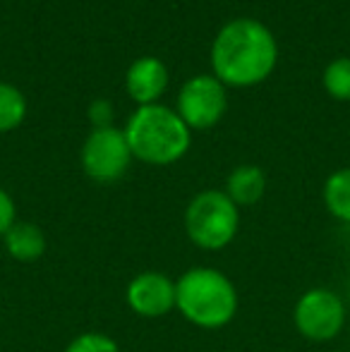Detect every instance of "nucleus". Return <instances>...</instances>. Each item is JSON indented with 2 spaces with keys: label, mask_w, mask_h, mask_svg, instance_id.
Segmentation results:
<instances>
[{
  "label": "nucleus",
  "mask_w": 350,
  "mask_h": 352,
  "mask_svg": "<svg viewBox=\"0 0 350 352\" xmlns=\"http://www.w3.org/2000/svg\"><path fill=\"white\" fill-rule=\"evenodd\" d=\"M175 309L199 329H221L238 311V290L219 269L195 266L175 283Z\"/></svg>",
  "instance_id": "3"
},
{
  "label": "nucleus",
  "mask_w": 350,
  "mask_h": 352,
  "mask_svg": "<svg viewBox=\"0 0 350 352\" xmlns=\"http://www.w3.org/2000/svg\"><path fill=\"white\" fill-rule=\"evenodd\" d=\"M125 89L137 106H154L168 89V67L154 56L137 58L127 67Z\"/></svg>",
  "instance_id": "9"
},
{
  "label": "nucleus",
  "mask_w": 350,
  "mask_h": 352,
  "mask_svg": "<svg viewBox=\"0 0 350 352\" xmlns=\"http://www.w3.org/2000/svg\"><path fill=\"white\" fill-rule=\"evenodd\" d=\"M240 228L238 206L221 190L199 192L185 209L187 237L201 250H223L235 240Z\"/></svg>",
  "instance_id": "4"
},
{
  "label": "nucleus",
  "mask_w": 350,
  "mask_h": 352,
  "mask_svg": "<svg viewBox=\"0 0 350 352\" xmlns=\"http://www.w3.org/2000/svg\"><path fill=\"white\" fill-rule=\"evenodd\" d=\"M125 137L137 161L149 166H171L187 153L192 130L182 122L173 108L140 106L125 125Z\"/></svg>",
  "instance_id": "2"
},
{
  "label": "nucleus",
  "mask_w": 350,
  "mask_h": 352,
  "mask_svg": "<svg viewBox=\"0 0 350 352\" xmlns=\"http://www.w3.org/2000/svg\"><path fill=\"white\" fill-rule=\"evenodd\" d=\"M278 60V43L266 24L238 17L223 24L211 43V70L226 87L245 89L271 77Z\"/></svg>",
  "instance_id": "1"
},
{
  "label": "nucleus",
  "mask_w": 350,
  "mask_h": 352,
  "mask_svg": "<svg viewBox=\"0 0 350 352\" xmlns=\"http://www.w3.org/2000/svg\"><path fill=\"white\" fill-rule=\"evenodd\" d=\"M226 84L214 74H197L187 79L177 91L175 113L182 118L190 130H209L219 125L228 108V91Z\"/></svg>",
  "instance_id": "5"
},
{
  "label": "nucleus",
  "mask_w": 350,
  "mask_h": 352,
  "mask_svg": "<svg viewBox=\"0 0 350 352\" xmlns=\"http://www.w3.org/2000/svg\"><path fill=\"white\" fill-rule=\"evenodd\" d=\"M324 204L329 213L350 226V168L331 173L324 182Z\"/></svg>",
  "instance_id": "12"
},
{
  "label": "nucleus",
  "mask_w": 350,
  "mask_h": 352,
  "mask_svg": "<svg viewBox=\"0 0 350 352\" xmlns=\"http://www.w3.org/2000/svg\"><path fill=\"white\" fill-rule=\"evenodd\" d=\"M293 321L305 338L327 343L336 338L346 326V305L329 287H312L298 300Z\"/></svg>",
  "instance_id": "7"
},
{
  "label": "nucleus",
  "mask_w": 350,
  "mask_h": 352,
  "mask_svg": "<svg viewBox=\"0 0 350 352\" xmlns=\"http://www.w3.org/2000/svg\"><path fill=\"white\" fill-rule=\"evenodd\" d=\"M125 297L135 314L161 319L175 309V280L161 271H144L130 280Z\"/></svg>",
  "instance_id": "8"
},
{
  "label": "nucleus",
  "mask_w": 350,
  "mask_h": 352,
  "mask_svg": "<svg viewBox=\"0 0 350 352\" xmlns=\"http://www.w3.org/2000/svg\"><path fill=\"white\" fill-rule=\"evenodd\" d=\"M65 352H120V348H118V343L111 336L89 331V333L77 336L65 348Z\"/></svg>",
  "instance_id": "15"
},
{
  "label": "nucleus",
  "mask_w": 350,
  "mask_h": 352,
  "mask_svg": "<svg viewBox=\"0 0 350 352\" xmlns=\"http://www.w3.org/2000/svg\"><path fill=\"white\" fill-rule=\"evenodd\" d=\"M3 242L8 254L14 261H22V264L39 261L46 252V235L36 223L29 221H14L10 230L3 235Z\"/></svg>",
  "instance_id": "10"
},
{
  "label": "nucleus",
  "mask_w": 350,
  "mask_h": 352,
  "mask_svg": "<svg viewBox=\"0 0 350 352\" xmlns=\"http://www.w3.org/2000/svg\"><path fill=\"white\" fill-rule=\"evenodd\" d=\"M324 91L336 101H350V58H336L324 67Z\"/></svg>",
  "instance_id": "14"
},
{
  "label": "nucleus",
  "mask_w": 350,
  "mask_h": 352,
  "mask_svg": "<svg viewBox=\"0 0 350 352\" xmlns=\"http://www.w3.org/2000/svg\"><path fill=\"white\" fill-rule=\"evenodd\" d=\"M14 221H17V206H14L12 197L0 187V237L10 230Z\"/></svg>",
  "instance_id": "17"
},
{
  "label": "nucleus",
  "mask_w": 350,
  "mask_h": 352,
  "mask_svg": "<svg viewBox=\"0 0 350 352\" xmlns=\"http://www.w3.org/2000/svg\"><path fill=\"white\" fill-rule=\"evenodd\" d=\"M89 120H91L94 130H103V127H113V103L106 98H96L89 106Z\"/></svg>",
  "instance_id": "16"
},
{
  "label": "nucleus",
  "mask_w": 350,
  "mask_h": 352,
  "mask_svg": "<svg viewBox=\"0 0 350 352\" xmlns=\"http://www.w3.org/2000/svg\"><path fill=\"white\" fill-rule=\"evenodd\" d=\"M132 151L127 137L118 127L91 130L82 144L80 161L82 168L96 182H116L127 173L132 163Z\"/></svg>",
  "instance_id": "6"
},
{
  "label": "nucleus",
  "mask_w": 350,
  "mask_h": 352,
  "mask_svg": "<svg viewBox=\"0 0 350 352\" xmlns=\"http://www.w3.org/2000/svg\"><path fill=\"white\" fill-rule=\"evenodd\" d=\"M27 118V98L14 84L0 82V135L17 130Z\"/></svg>",
  "instance_id": "13"
},
{
  "label": "nucleus",
  "mask_w": 350,
  "mask_h": 352,
  "mask_svg": "<svg viewBox=\"0 0 350 352\" xmlns=\"http://www.w3.org/2000/svg\"><path fill=\"white\" fill-rule=\"evenodd\" d=\"M226 195L235 206H254L266 192V175L259 166H238L226 180Z\"/></svg>",
  "instance_id": "11"
}]
</instances>
